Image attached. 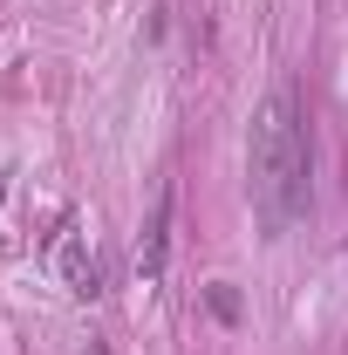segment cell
I'll return each mask as SVG.
<instances>
[{
    "mask_svg": "<svg viewBox=\"0 0 348 355\" xmlns=\"http://www.w3.org/2000/svg\"><path fill=\"white\" fill-rule=\"evenodd\" d=\"M246 184H253V212H260L266 239H280L294 219H307V198H314V144H307V103H301L294 83H273L266 103L253 110Z\"/></svg>",
    "mask_w": 348,
    "mask_h": 355,
    "instance_id": "1",
    "label": "cell"
},
{
    "mask_svg": "<svg viewBox=\"0 0 348 355\" xmlns=\"http://www.w3.org/2000/svg\"><path fill=\"white\" fill-rule=\"evenodd\" d=\"M55 273H62V287H69L76 301H96V294H103V266H96L89 232L76 219H62V232H55Z\"/></svg>",
    "mask_w": 348,
    "mask_h": 355,
    "instance_id": "2",
    "label": "cell"
},
{
    "mask_svg": "<svg viewBox=\"0 0 348 355\" xmlns=\"http://www.w3.org/2000/svg\"><path fill=\"white\" fill-rule=\"evenodd\" d=\"M171 212H177V191L164 184L150 219H143V239H137V273L143 280H164V266H171Z\"/></svg>",
    "mask_w": 348,
    "mask_h": 355,
    "instance_id": "3",
    "label": "cell"
},
{
    "mask_svg": "<svg viewBox=\"0 0 348 355\" xmlns=\"http://www.w3.org/2000/svg\"><path fill=\"white\" fill-rule=\"evenodd\" d=\"M212 314H218V321H239V294H232L225 280H218V287H212Z\"/></svg>",
    "mask_w": 348,
    "mask_h": 355,
    "instance_id": "4",
    "label": "cell"
}]
</instances>
